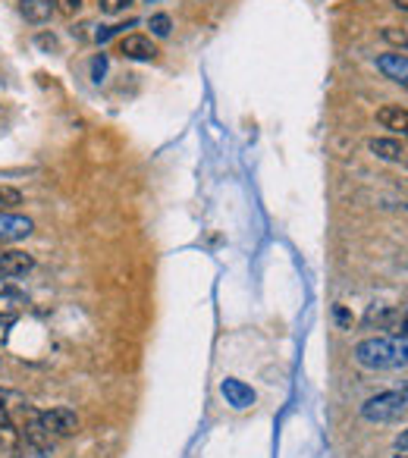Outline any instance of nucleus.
I'll return each instance as SVG.
<instances>
[{"mask_svg":"<svg viewBox=\"0 0 408 458\" xmlns=\"http://www.w3.org/2000/svg\"><path fill=\"white\" fill-rule=\"evenodd\" d=\"M355 364L368 370H399L408 364V339L402 336H370L361 339L352 352Z\"/></svg>","mask_w":408,"mask_h":458,"instance_id":"f257e3e1","label":"nucleus"},{"mask_svg":"<svg viewBox=\"0 0 408 458\" xmlns=\"http://www.w3.org/2000/svg\"><path fill=\"white\" fill-rule=\"evenodd\" d=\"M408 411V383L395 389H383V393L370 395L361 405V418L370 424H393Z\"/></svg>","mask_w":408,"mask_h":458,"instance_id":"f03ea898","label":"nucleus"},{"mask_svg":"<svg viewBox=\"0 0 408 458\" xmlns=\"http://www.w3.org/2000/svg\"><path fill=\"white\" fill-rule=\"evenodd\" d=\"M38 420H41V427H45L51 439L72 437V433L79 430V414L72 411V408H64V405L47 408V411H38Z\"/></svg>","mask_w":408,"mask_h":458,"instance_id":"7ed1b4c3","label":"nucleus"},{"mask_svg":"<svg viewBox=\"0 0 408 458\" xmlns=\"http://www.w3.org/2000/svg\"><path fill=\"white\" fill-rule=\"evenodd\" d=\"M220 395L226 399V405L236 408V411H245V408L255 405V389L249 386V383L236 380V377H226V380H220Z\"/></svg>","mask_w":408,"mask_h":458,"instance_id":"20e7f679","label":"nucleus"},{"mask_svg":"<svg viewBox=\"0 0 408 458\" xmlns=\"http://www.w3.org/2000/svg\"><path fill=\"white\" fill-rule=\"evenodd\" d=\"M377 70H380L389 82L408 89V54H402V51L380 54V57H377Z\"/></svg>","mask_w":408,"mask_h":458,"instance_id":"39448f33","label":"nucleus"},{"mask_svg":"<svg viewBox=\"0 0 408 458\" xmlns=\"http://www.w3.org/2000/svg\"><path fill=\"white\" fill-rule=\"evenodd\" d=\"M32 220L16 214H0V245H13L32 236Z\"/></svg>","mask_w":408,"mask_h":458,"instance_id":"423d86ee","label":"nucleus"},{"mask_svg":"<svg viewBox=\"0 0 408 458\" xmlns=\"http://www.w3.org/2000/svg\"><path fill=\"white\" fill-rule=\"evenodd\" d=\"M116 51L126 60H135V64H148V60L157 57V47H154V41L148 38V35H126Z\"/></svg>","mask_w":408,"mask_h":458,"instance_id":"0eeeda50","label":"nucleus"},{"mask_svg":"<svg viewBox=\"0 0 408 458\" xmlns=\"http://www.w3.org/2000/svg\"><path fill=\"white\" fill-rule=\"evenodd\" d=\"M35 267V258L26 251H0V280H13V276H26Z\"/></svg>","mask_w":408,"mask_h":458,"instance_id":"6e6552de","label":"nucleus"},{"mask_svg":"<svg viewBox=\"0 0 408 458\" xmlns=\"http://www.w3.org/2000/svg\"><path fill=\"white\" fill-rule=\"evenodd\" d=\"M377 123L383 129H389L393 135H402L408 139V107H399V104H387V107L377 110Z\"/></svg>","mask_w":408,"mask_h":458,"instance_id":"1a4fd4ad","label":"nucleus"},{"mask_svg":"<svg viewBox=\"0 0 408 458\" xmlns=\"http://www.w3.org/2000/svg\"><path fill=\"white\" fill-rule=\"evenodd\" d=\"M370 154L380 160H389V164H405L408 166V148L395 139H370L368 141Z\"/></svg>","mask_w":408,"mask_h":458,"instance_id":"9d476101","label":"nucleus"},{"mask_svg":"<svg viewBox=\"0 0 408 458\" xmlns=\"http://www.w3.org/2000/svg\"><path fill=\"white\" fill-rule=\"evenodd\" d=\"M20 10H22V16H26L29 22L41 26V22L51 20V13H54V0H20Z\"/></svg>","mask_w":408,"mask_h":458,"instance_id":"9b49d317","label":"nucleus"},{"mask_svg":"<svg viewBox=\"0 0 408 458\" xmlns=\"http://www.w3.org/2000/svg\"><path fill=\"white\" fill-rule=\"evenodd\" d=\"M393 320H395L393 305H374L368 314H364V327H380V330H389Z\"/></svg>","mask_w":408,"mask_h":458,"instance_id":"f8f14e48","label":"nucleus"},{"mask_svg":"<svg viewBox=\"0 0 408 458\" xmlns=\"http://www.w3.org/2000/svg\"><path fill=\"white\" fill-rule=\"evenodd\" d=\"M16 204H22V191L13 189V185H0V214H7Z\"/></svg>","mask_w":408,"mask_h":458,"instance_id":"ddd939ff","label":"nucleus"},{"mask_svg":"<svg viewBox=\"0 0 408 458\" xmlns=\"http://www.w3.org/2000/svg\"><path fill=\"white\" fill-rule=\"evenodd\" d=\"M148 26H151V32L157 35V38H166V35H170V29H173V20L166 13H154Z\"/></svg>","mask_w":408,"mask_h":458,"instance_id":"4468645a","label":"nucleus"},{"mask_svg":"<svg viewBox=\"0 0 408 458\" xmlns=\"http://www.w3.org/2000/svg\"><path fill=\"white\" fill-rule=\"evenodd\" d=\"M393 336H402V339H408V305L405 308H395V320H393Z\"/></svg>","mask_w":408,"mask_h":458,"instance_id":"2eb2a0df","label":"nucleus"},{"mask_svg":"<svg viewBox=\"0 0 408 458\" xmlns=\"http://www.w3.org/2000/svg\"><path fill=\"white\" fill-rule=\"evenodd\" d=\"M383 41H389V45H395V47H402V51L408 54V32H399V29H383Z\"/></svg>","mask_w":408,"mask_h":458,"instance_id":"dca6fc26","label":"nucleus"},{"mask_svg":"<svg viewBox=\"0 0 408 458\" xmlns=\"http://www.w3.org/2000/svg\"><path fill=\"white\" fill-rule=\"evenodd\" d=\"M54 10H60L64 16H76L82 10V0H54Z\"/></svg>","mask_w":408,"mask_h":458,"instance_id":"f3484780","label":"nucleus"},{"mask_svg":"<svg viewBox=\"0 0 408 458\" xmlns=\"http://www.w3.org/2000/svg\"><path fill=\"white\" fill-rule=\"evenodd\" d=\"M132 0H101V10L104 13H120L123 7H129Z\"/></svg>","mask_w":408,"mask_h":458,"instance_id":"a211bd4d","label":"nucleus"},{"mask_svg":"<svg viewBox=\"0 0 408 458\" xmlns=\"http://www.w3.org/2000/svg\"><path fill=\"white\" fill-rule=\"evenodd\" d=\"M13 324H16L13 314H0V339H7V336H10V330H13Z\"/></svg>","mask_w":408,"mask_h":458,"instance_id":"6ab92c4d","label":"nucleus"},{"mask_svg":"<svg viewBox=\"0 0 408 458\" xmlns=\"http://www.w3.org/2000/svg\"><path fill=\"white\" fill-rule=\"evenodd\" d=\"M22 458H47V449H41V445L26 443V449H22Z\"/></svg>","mask_w":408,"mask_h":458,"instance_id":"aec40b11","label":"nucleus"},{"mask_svg":"<svg viewBox=\"0 0 408 458\" xmlns=\"http://www.w3.org/2000/svg\"><path fill=\"white\" fill-rule=\"evenodd\" d=\"M395 452H408V430H402L399 437H395Z\"/></svg>","mask_w":408,"mask_h":458,"instance_id":"412c9836","label":"nucleus"},{"mask_svg":"<svg viewBox=\"0 0 408 458\" xmlns=\"http://www.w3.org/2000/svg\"><path fill=\"white\" fill-rule=\"evenodd\" d=\"M393 7L402 10V13H408V0H393Z\"/></svg>","mask_w":408,"mask_h":458,"instance_id":"4be33fe9","label":"nucleus"}]
</instances>
